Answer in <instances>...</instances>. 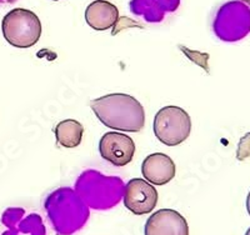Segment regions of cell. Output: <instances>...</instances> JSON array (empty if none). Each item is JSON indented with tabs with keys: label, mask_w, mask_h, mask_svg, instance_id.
I'll return each mask as SVG.
<instances>
[{
	"label": "cell",
	"mask_w": 250,
	"mask_h": 235,
	"mask_svg": "<svg viewBox=\"0 0 250 235\" xmlns=\"http://www.w3.org/2000/svg\"><path fill=\"white\" fill-rule=\"evenodd\" d=\"M153 130L160 143L168 147H176L190 135L191 119L183 108L169 105L155 114Z\"/></svg>",
	"instance_id": "obj_3"
},
{
	"label": "cell",
	"mask_w": 250,
	"mask_h": 235,
	"mask_svg": "<svg viewBox=\"0 0 250 235\" xmlns=\"http://www.w3.org/2000/svg\"><path fill=\"white\" fill-rule=\"evenodd\" d=\"M245 235H250V228L247 230V233H245Z\"/></svg>",
	"instance_id": "obj_16"
},
{
	"label": "cell",
	"mask_w": 250,
	"mask_h": 235,
	"mask_svg": "<svg viewBox=\"0 0 250 235\" xmlns=\"http://www.w3.org/2000/svg\"><path fill=\"white\" fill-rule=\"evenodd\" d=\"M119 9L106 0H95L85 10V21L91 29L104 31L117 25Z\"/></svg>",
	"instance_id": "obj_9"
},
{
	"label": "cell",
	"mask_w": 250,
	"mask_h": 235,
	"mask_svg": "<svg viewBox=\"0 0 250 235\" xmlns=\"http://www.w3.org/2000/svg\"><path fill=\"white\" fill-rule=\"evenodd\" d=\"M214 31L225 42L243 39L250 31V9L240 1L224 4L214 20Z\"/></svg>",
	"instance_id": "obj_4"
},
{
	"label": "cell",
	"mask_w": 250,
	"mask_h": 235,
	"mask_svg": "<svg viewBox=\"0 0 250 235\" xmlns=\"http://www.w3.org/2000/svg\"><path fill=\"white\" fill-rule=\"evenodd\" d=\"M54 1H58V0H54Z\"/></svg>",
	"instance_id": "obj_17"
},
{
	"label": "cell",
	"mask_w": 250,
	"mask_h": 235,
	"mask_svg": "<svg viewBox=\"0 0 250 235\" xmlns=\"http://www.w3.org/2000/svg\"><path fill=\"white\" fill-rule=\"evenodd\" d=\"M247 210L250 215V193L248 194V198H247Z\"/></svg>",
	"instance_id": "obj_13"
},
{
	"label": "cell",
	"mask_w": 250,
	"mask_h": 235,
	"mask_svg": "<svg viewBox=\"0 0 250 235\" xmlns=\"http://www.w3.org/2000/svg\"><path fill=\"white\" fill-rule=\"evenodd\" d=\"M250 155V133L245 134L242 139H240V142H239L238 145V150H236V158L238 160H244L247 159L248 156Z\"/></svg>",
	"instance_id": "obj_12"
},
{
	"label": "cell",
	"mask_w": 250,
	"mask_h": 235,
	"mask_svg": "<svg viewBox=\"0 0 250 235\" xmlns=\"http://www.w3.org/2000/svg\"><path fill=\"white\" fill-rule=\"evenodd\" d=\"M90 108L103 124L114 130L138 133L145 125L143 105L128 94L104 95L91 100Z\"/></svg>",
	"instance_id": "obj_1"
},
{
	"label": "cell",
	"mask_w": 250,
	"mask_h": 235,
	"mask_svg": "<svg viewBox=\"0 0 250 235\" xmlns=\"http://www.w3.org/2000/svg\"><path fill=\"white\" fill-rule=\"evenodd\" d=\"M54 133L60 147L73 149L79 147L82 143L84 127L75 119H65L55 127Z\"/></svg>",
	"instance_id": "obj_11"
},
{
	"label": "cell",
	"mask_w": 250,
	"mask_h": 235,
	"mask_svg": "<svg viewBox=\"0 0 250 235\" xmlns=\"http://www.w3.org/2000/svg\"><path fill=\"white\" fill-rule=\"evenodd\" d=\"M1 30L6 42L19 49L34 46L42 37V23L34 12L15 8L4 17Z\"/></svg>",
	"instance_id": "obj_2"
},
{
	"label": "cell",
	"mask_w": 250,
	"mask_h": 235,
	"mask_svg": "<svg viewBox=\"0 0 250 235\" xmlns=\"http://www.w3.org/2000/svg\"><path fill=\"white\" fill-rule=\"evenodd\" d=\"M158 204V190L144 179H131L124 188V205L135 215L153 212Z\"/></svg>",
	"instance_id": "obj_6"
},
{
	"label": "cell",
	"mask_w": 250,
	"mask_h": 235,
	"mask_svg": "<svg viewBox=\"0 0 250 235\" xmlns=\"http://www.w3.org/2000/svg\"><path fill=\"white\" fill-rule=\"evenodd\" d=\"M131 10L143 14L149 21H159L167 12H173L179 5V0H133Z\"/></svg>",
	"instance_id": "obj_10"
},
{
	"label": "cell",
	"mask_w": 250,
	"mask_h": 235,
	"mask_svg": "<svg viewBox=\"0 0 250 235\" xmlns=\"http://www.w3.org/2000/svg\"><path fill=\"white\" fill-rule=\"evenodd\" d=\"M239 1L243 4H245V5H248L250 8V0H239Z\"/></svg>",
	"instance_id": "obj_15"
},
{
	"label": "cell",
	"mask_w": 250,
	"mask_h": 235,
	"mask_svg": "<svg viewBox=\"0 0 250 235\" xmlns=\"http://www.w3.org/2000/svg\"><path fill=\"white\" fill-rule=\"evenodd\" d=\"M145 235H189L184 216L173 209H160L145 223Z\"/></svg>",
	"instance_id": "obj_7"
},
{
	"label": "cell",
	"mask_w": 250,
	"mask_h": 235,
	"mask_svg": "<svg viewBox=\"0 0 250 235\" xmlns=\"http://www.w3.org/2000/svg\"><path fill=\"white\" fill-rule=\"evenodd\" d=\"M142 173L150 184L164 185L175 178L176 167L173 159L167 154L154 153L144 159Z\"/></svg>",
	"instance_id": "obj_8"
},
{
	"label": "cell",
	"mask_w": 250,
	"mask_h": 235,
	"mask_svg": "<svg viewBox=\"0 0 250 235\" xmlns=\"http://www.w3.org/2000/svg\"><path fill=\"white\" fill-rule=\"evenodd\" d=\"M17 0H0V4H13Z\"/></svg>",
	"instance_id": "obj_14"
},
{
	"label": "cell",
	"mask_w": 250,
	"mask_h": 235,
	"mask_svg": "<svg viewBox=\"0 0 250 235\" xmlns=\"http://www.w3.org/2000/svg\"><path fill=\"white\" fill-rule=\"evenodd\" d=\"M135 150L137 148L133 139L126 134L118 131L105 133L99 142L102 158L118 168L129 164L135 155Z\"/></svg>",
	"instance_id": "obj_5"
}]
</instances>
